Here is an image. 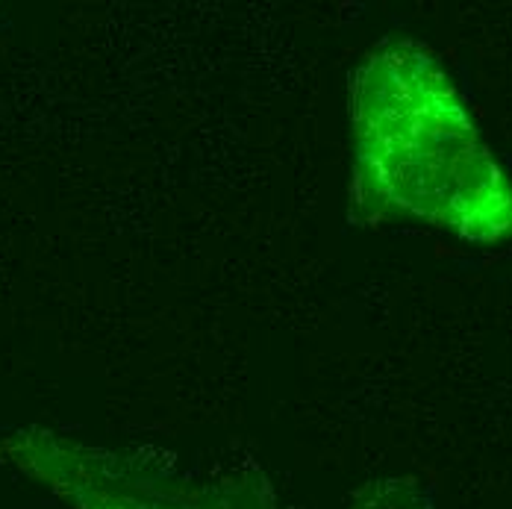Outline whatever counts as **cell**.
Here are the masks:
<instances>
[{"instance_id":"obj_1","label":"cell","mask_w":512,"mask_h":509,"mask_svg":"<svg viewBox=\"0 0 512 509\" xmlns=\"http://www.w3.org/2000/svg\"><path fill=\"white\" fill-rule=\"evenodd\" d=\"M351 218H418L468 242L512 236V183L457 86L415 42L371 51L351 83Z\"/></svg>"},{"instance_id":"obj_2","label":"cell","mask_w":512,"mask_h":509,"mask_svg":"<svg viewBox=\"0 0 512 509\" xmlns=\"http://www.w3.org/2000/svg\"><path fill=\"white\" fill-rule=\"evenodd\" d=\"M0 451L74 509H289L254 474H201L162 459L89 448L48 430L9 436Z\"/></svg>"}]
</instances>
